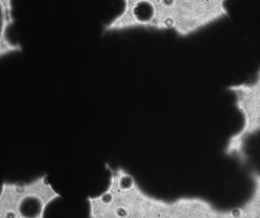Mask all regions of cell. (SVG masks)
Returning <instances> with one entry per match:
<instances>
[{"label":"cell","mask_w":260,"mask_h":218,"mask_svg":"<svg viewBox=\"0 0 260 218\" xmlns=\"http://www.w3.org/2000/svg\"><path fill=\"white\" fill-rule=\"evenodd\" d=\"M213 1H125L118 16L122 30L143 27L173 29L188 35L216 20Z\"/></svg>","instance_id":"obj_1"},{"label":"cell","mask_w":260,"mask_h":218,"mask_svg":"<svg viewBox=\"0 0 260 218\" xmlns=\"http://www.w3.org/2000/svg\"><path fill=\"white\" fill-rule=\"evenodd\" d=\"M60 194L43 174L28 181H4L0 196V218H45L49 204Z\"/></svg>","instance_id":"obj_2"}]
</instances>
